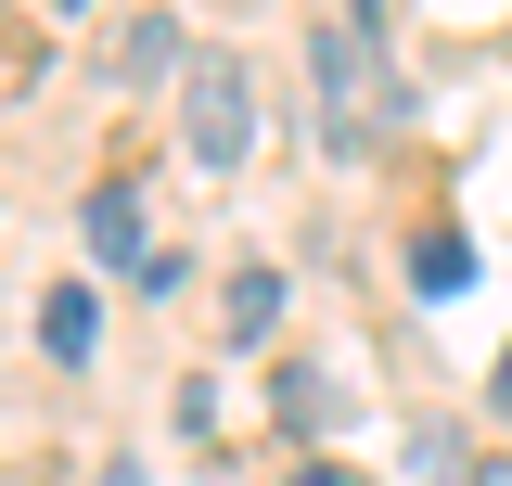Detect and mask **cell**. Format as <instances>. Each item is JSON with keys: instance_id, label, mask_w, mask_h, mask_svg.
Here are the masks:
<instances>
[{"instance_id": "obj_4", "label": "cell", "mask_w": 512, "mask_h": 486, "mask_svg": "<svg viewBox=\"0 0 512 486\" xmlns=\"http://www.w3.org/2000/svg\"><path fill=\"white\" fill-rule=\"evenodd\" d=\"M180 26H167V13H128V26H116V77H128V90H154V77H180Z\"/></svg>"}, {"instance_id": "obj_7", "label": "cell", "mask_w": 512, "mask_h": 486, "mask_svg": "<svg viewBox=\"0 0 512 486\" xmlns=\"http://www.w3.org/2000/svg\"><path fill=\"white\" fill-rule=\"evenodd\" d=\"M269 320H282V269H244V282H231V333H244V346H256Z\"/></svg>"}, {"instance_id": "obj_2", "label": "cell", "mask_w": 512, "mask_h": 486, "mask_svg": "<svg viewBox=\"0 0 512 486\" xmlns=\"http://www.w3.org/2000/svg\"><path fill=\"white\" fill-rule=\"evenodd\" d=\"M308 64H320V154H359V141H372V13L320 26Z\"/></svg>"}, {"instance_id": "obj_8", "label": "cell", "mask_w": 512, "mask_h": 486, "mask_svg": "<svg viewBox=\"0 0 512 486\" xmlns=\"http://www.w3.org/2000/svg\"><path fill=\"white\" fill-rule=\"evenodd\" d=\"M474 486H512V461H474Z\"/></svg>"}, {"instance_id": "obj_3", "label": "cell", "mask_w": 512, "mask_h": 486, "mask_svg": "<svg viewBox=\"0 0 512 486\" xmlns=\"http://www.w3.org/2000/svg\"><path fill=\"white\" fill-rule=\"evenodd\" d=\"M90 256H103L116 282H167V243H141V192H128V180L90 192Z\"/></svg>"}, {"instance_id": "obj_9", "label": "cell", "mask_w": 512, "mask_h": 486, "mask_svg": "<svg viewBox=\"0 0 512 486\" xmlns=\"http://www.w3.org/2000/svg\"><path fill=\"white\" fill-rule=\"evenodd\" d=\"M295 486H346V474H333V461H308V474H295Z\"/></svg>"}, {"instance_id": "obj_6", "label": "cell", "mask_w": 512, "mask_h": 486, "mask_svg": "<svg viewBox=\"0 0 512 486\" xmlns=\"http://www.w3.org/2000/svg\"><path fill=\"white\" fill-rule=\"evenodd\" d=\"M474 282V243L461 231H423V256H410V295H461Z\"/></svg>"}, {"instance_id": "obj_1", "label": "cell", "mask_w": 512, "mask_h": 486, "mask_svg": "<svg viewBox=\"0 0 512 486\" xmlns=\"http://www.w3.org/2000/svg\"><path fill=\"white\" fill-rule=\"evenodd\" d=\"M180 154L192 167H244L256 154V64L244 52H192L180 64Z\"/></svg>"}, {"instance_id": "obj_5", "label": "cell", "mask_w": 512, "mask_h": 486, "mask_svg": "<svg viewBox=\"0 0 512 486\" xmlns=\"http://www.w3.org/2000/svg\"><path fill=\"white\" fill-rule=\"evenodd\" d=\"M90 333H103V307H90V282H52V295H39V346H52L64 371L90 359Z\"/></svg>"}]
</instances>
